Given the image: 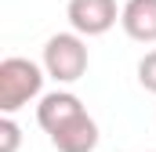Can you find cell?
<instances>
[{
  "mask_svg": "<svg viewBox=\"0 0 156 152\" xmlns=\"http://www.w3.org/2000/svg\"><path fill=\"white\" fill-rule=\"evenodd\" d=\"M44 76L47 69L29 62V58H4L0 62V112H18L22 105H29L44 91Z\"/></svg>",
  "mask_w": 156,
  "mask_h": 152,
  "instance_id": "6da1fadb",
  "label": "cell"
},
{
  "mask_svg": "<svg viewBox=\"0 0 156 152\" xmlns=\"http://www.w3.org/2000/svg\"><path fill=\"white\" fill-rule=\"evenodd\" d=\"M87 43L76 29L73 33H55L44 43V69L55 83H76L87 73Z\"/></svg>",
  "mask_w": 156,
  "mask_h": 152,
  "instance_id": "7a4b0ae2",
  "label": "cell"
},
{
  "mask_svg": "<svg viewBox=\"0 0 156 152\" xmlns=\"http://www.w3.org/2000/svg\"><path fill=\"white\" fill-rule=\"evenodd\" d=\"M116 0H69L66 4V18L80 36H105L113 26L120 22Z\"/></svg>",
  "mask_w": 156,
  "mask_h": 152,
  "instance_id": "3957f363",
  "label": "cell"
},
{
  "mask_svg": "<svg viewBox=\"0 0 156 152\" xmlns=\"http://www.w3.org/2000/svg\"><path fill=\"white\" fill-rule=\"evenodd\" d=\"M47 138L58 152H94L98 149V123L91 112H80L69 123H62L58 130H51Z\"/></svg>",
  "mask_w": 156,
  "mask_h": 152,
  "instance_id": "277c9868",
  "label": "cell"
},
{
  "mask_svg": "<svg viewBox=\"0 0 156 152\" xmlns=\"http://www.w3.org/2000/svg\"><path fill=\"white\" fill-rule=\"evenodd\" d=\"M80 112H87V109H83V102L73 91H51V94L40 98V105H37V123L51 134V130H58L62 123H69Z\"/></svg>",
  "mask_w": 156,
  "mask_h": 152,
  "instance_id": "5b68a950",
  "label": "cell"
},
{
  "mask_svg": "<svg viewBox=\"0 0 156 152\" xmlns=\"http://www.w3.org/2000/svg\"><path fill=\"white\" fill-rule=\"evenodd\" d=\"M120 26L138 43H156V0H127L120 11Z\"/></svg>",
  "mask_w": 156,
  "mask_h": 152,
  "instance_id": "8992f818",
  "label": "cell"
},
{
  "mask_svg": "<svg viewBox=\"0 0 156 152\" xmlns=\"http://www.w3.org/2000/svg\"><path fill=\"white\" fill-rule=\"evenodd\" d=\"M18 145H22V127L11 119V112H4V119H0V152H18Z\"/></svg>",
  "mask_w": 156,
  "mask_h": 152,
  "instance_id": "52a82bcc",
  "label": "cell"
},
{
  "mask_svg": "<svg viewBox=\"0 0 156 152\" xmlns=\"http://www.w3.org/2000/svg\"><path fill=\"white\" fill-rule=\"evenodd\" d=\"M138 83H142L149 94H156V51H149V54L138 62Z\"/></svg>",
  "mask_w": 156,
  "mask_h": 152,
  "instance_id": "ba28073f",
  "label": "cell"
}]
</instances>
